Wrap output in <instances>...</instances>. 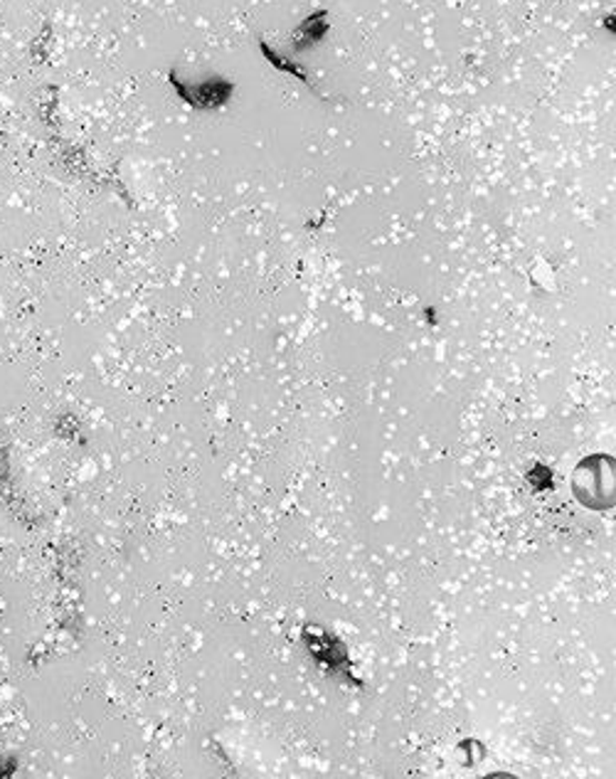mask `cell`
I'll use <instances>...</instances> for the list:
<instances>
[{
	"instance_id": "1",
	"label": "cell",
	"mask_w": 616,
	"mask_h": 779,
	"mask_svg": "<svg viewBox=\"0 0 616 779\" xmlns=\"http://www.w3.org/2000/svg\"><path fill=\"white\" fill-rule=\"evenodd\" d=\"M168 80L173 84L175 94H178L188 106L201 109V112H213V109L227 106V102L235 94V82L225 80V76H211V80L205 82L188 84L181 80L178 72L171 70Z\"/></svg>"
},
{
	"instance_id": "2",
	"label": "cell",
	"mask_w": 616,
	"mask_h": 779,
	"mask_svg": "<svg viewBox=\"0 0 616 779\" xmlns=\"http://www.w3.org/2000/svg\"><path fill=\"white\" fill-rule=\"evenodd\" d=\"M328 32H331V13L321 8L308 18H304V23L291 32L289 45L294 52H304L308 48H316L318 42H324Z\"/></svg>"
},
{
	"instance_id": "3",
	"label": "cell",
	"mask_w": 616,
	"mask_h": 779,
	"mask_svg": "<svg viewBox=\"0 0 616 779\" xmlns=\"http://www.w3.org/2000/svg\"><path fill=\"white\" fill-rule=\"evenodd\" d=\"M259 50H261V54H264V60H267V62L271 64V68H277L279 72H286V74L296 76V80H301V82L308 86V90H314V94L324 96L321 92H318V86H316V82H314V76L308 74L306 68H301V64H296L291 58H286V54H281V52H277L274 48H269V42H264V40H259Z\"/></svg>"
}]
</instances>
